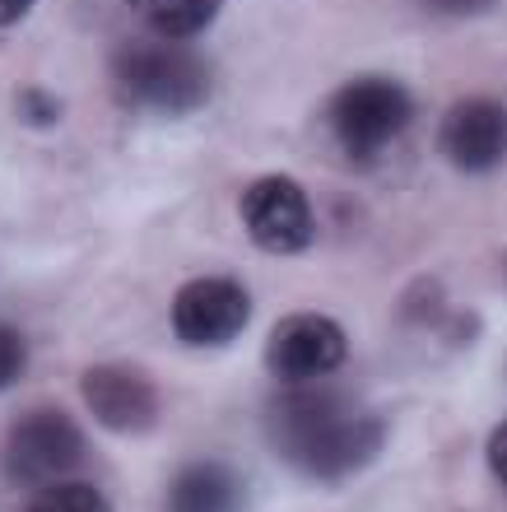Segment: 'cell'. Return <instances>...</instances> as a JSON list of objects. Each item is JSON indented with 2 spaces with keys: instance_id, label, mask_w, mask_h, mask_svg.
I'll use <instances>...</instances> for the list:
<instances>
[{
  "instance_id": "7a4b0ae2",
  "label": "cell",
  "mask_w": 507,
  "mask_h": 512,
  "mask_svg": "<svg viewBox=\"0 0 507 512\" xmlns=\"http://www.w3.org/2000/svg\"><path fill=\"white\" fill-rule=\"evenodd\" d=\"M112 94L145 117H191L214 94V70L201 52L168 38H135L112 56Z\"/></svg>"
},
{
  "instance_id": "7c38bea8",
  "label": "cell",
  "mask_w": 507,
  "mask_h": 512,
  "mask_svg": "<svg viewBox=\"0 0 507 512\" xmlns=\"http://www.w3.org/2000/svg\"><path fill=\"white\" fill-rule=\"evenodd\" d=\"M24 512H112L103 489L84 485V480H61V485L33 489Z\"/></svg>"
},
{
  "instance_id": "e0dca14e",
  "label": "cell",
  "mask_w": 507,
  "mask_h": 512,
  "mask_svg": "<svg viewBox=\"0 0 507 512\" xmlns=\"http://www.w3.org/2000/svg\"><path fill=\"white\" fill-rule=\"evenodd\" d=\"M33 5H38V0H0V28H14Z\"/></svg>"
},
{
  "instance_id": "4fadbf2b",
  "label": "cell",
  "mask_w": 507,
  "mask_h": 512,
  "mask_svg": "<svg viewBox=\"0 0 507 512\" xmlns=\"http://www.w3.org/2000/svg\"><path fill=\"white\" fill-rule=\"evenodd\" d=\"M14 117L33 126V131H52L66 117V103L52 89H42V84H24V89H14Z\"/></svg>"
},
{
  "instance_id": "ba28073f",
  "label": "cell",
  "mask_w": 507,
  "mask_h": 512,
  "mask_svg": "<svg viewBox=\"0 0 507 512\" xmlns=\"http://www.w3.org/2000/svg\"><path fill=\"white\" fill-rule=\"evenodd\" d=\"M80 401L89 405V415L103 424L107 433L121 438H140L159 424V387L149 373L135 364H89L80 378Z\"/></svg>"
},
{
  "instance_id": "6da1fadb",
  "label": "cell",
  "mask_w": 507,
  "mask_h": 512,
  "mask_svg": "<svg viewBox=\"0 0 507 512\" xmlns=\"http://www.w3.org/2000/svg\"><path fill=\"white\" fill-rule=\"evenodd\" d=\"M261 429L280 461L321 485L359 475L387 443V419L354 405V396L345 391L321 387H289L270 396L261 410Z\"/></svg>"
},
{
  "instance_id": "5bb4252c",
  "label": "cell",
  "mask_w": 507,
  "mask_h": 512,
  "mask_svg": "<svg viewBox=\"0 0 507 512\" xmlns=\"http://www.w3.org/2000/svg\"><path fill=\"white\" fill-rule=\"evenodd\" d=\"M28 368V340L19 326L0 322V391H10Z\"/></svg>"
},
{
  "instance_id": "5b68a950",
  "label": "cell",
  "mask_w": 507,
  "mask_h": 512,
  "mask_svg": "<svg viewBox=\"0 0 507 512\" xmlns=\"http://www.w3.org/2000/svg\"><path fill=\"white\" fill-rule=\"evenodd\" d=\"M238 215L247 238L270 256H298L317 238L312 196L284 173H266L256 182H247L238 196Z\"/></svg>"
},
{
  "instance_id": "52a82bcc",
  "label": "cell",
  "mask_w": 507,
  "mask_h": 512,
  "mask_svg": "<svg viewBox=\"0 0 507 512\" xmlns=\"http://www.w3.org/2000/svg\"><path fill=\"white\" fill-rule=\"evenodd\" d=\"M349 359L345 326L326 312H289L266 340V368L284 387H312Z\"/></svg>"
},
{
  "instance_id": "8992f818",
  "label": "cell",
  "mask_w": 507,
  "mask_h": 512,
  "mask_svg": "<svg viewBox=\"0 0 507 512\" xmlns=\"http://www.w3.org/2000/svg\"><path fill=\"white\" fill-rule=\"evenodd\" d=\"M168 322H173V336L191 350H219L247 331L252 294L233 275H196L173 294Z\"/></svg>"
},
{
  "instance_id": "3957f363",
  "label": "cell",
  "mask_w": 507,
  "mask_h": 512,
  "mask_svg": "<svg viewBox=\"0 0 507 512\" xmlns=\"http://www.w3.org/2000/svg\"><path fill=\"white\" fill-rule=\"evenodd\" d=\"M326 122H331L335 145L345 149V159L368 163L387 154L414 122V94L391 75H359L331 94Z\"/></svg>"
},
{
  "instance_id": "9a60e30c",
  "label": "cell",
  "mask_w": 507,
  "mask_h": 512,
  "mask_svg": "<svg viewBox=\"0 0 507 512\" xmlns=\"http://www.w3.org/2000/svg\"><path fill=\"white\" fill-rule=\"evenodd\" d=\"M428 14H442V19H475V14H489L498 0H419Z\"/></svg>"
},
{
  "instance_id": "2e32d148",
  "label": "cell",
  "mask_w": 507,
  "mask_h": 512,
  "mask_svg": "<svg viewBox=\"0 0 507 512\" xmlns=\"http://www.w3.org/2000/svg\"><path fill=\"white\" fill-rule=\"evenodd\" d=\"M484 457H489V471H494V480L507 489V419L498 424L494 433H489V443H484Z\"/></svg>"
},
{
  "instance_id": "9c48e42d",
  "label": "cell",
  "mask_w": 507,
  "mask_h": 512,
  "mask_svg": "<svg viewBox=\"0 0 507 512\" xmlns=\"http://www.w3.org/2000/svg\"><path fill=\"white\" fill-rule=\"evenodd\" d=\"M438 154L466 177L494 173L507 159V108L484 94L456 98L452 108L442 112Z\"/></svg>"
},
{
  "instance_id": "30bf717a",
  "label": "cell",
  "mask_w": 507,
  "mask_h": 512,
  "mask_svg": "<svg viewBox=\"0 0 507 512\" xmlns=\"http://www.w3.org/2000/svg\"><path fill=\"white\" fill-rule=\"evenodd\" d=\"M163 508L168 512H238L242 475L228 461H187L168 480Z\"/></svg>"
},
{
  "instance_id": "277c9868",
  "label": "cell",
  "mask_w": 507,
  "mask_h": 512,
  "mask_svg": "<svg viewBox=\"0 0 507 512\" xmlns=\"http://www.w3.org/2000/svg\"><path fill=\"white\" fill-rule=\"evenodd\" d=\"M84 457H89V443H84L80 424L56 405H38V410L14 419L5 433L0 475L14 489H47L70 480L84 466Z\"/></svg>"
},
{
  "instance_id": "8fae6325",
  "label": "cell",
  "mask_w": 507,
  "mask_h": 512,
  "mask_svg": "<svg viewBox=\"0 0 507 512\" xmlns=\"http://www.w3.org/2000/svg\"><path fill=\"white\" fill-rule=\"evenodd\" d=\"M131 14L149 28V38L187 42L219 19L224 0H126Z\"/></svg>"
}]
</instances>
